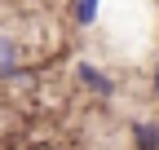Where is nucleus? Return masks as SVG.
Wrapping results in <instances>:
<instances>
[{
    "label": "nucleus",
    "mask_w": 159,
    "mask_h": 150,
    "mask_svg": "<svg viewBox=\"0 0 159 150\" xmlns=\"http://www.w3.org/2000/svg\"><path fill=\"white\" fill-rule=\"evenodd\" d=\"M93 18H97V0H75V22L93 27Z\"/></svg>",
    "instance_id": "nucleus-3"
},
{
    "label": "nucleus",
    "mask_w": 159,
    "mask_h": 150,
    "mask_svg": "<svg viewBox=\"0 0 159 150\" xmlns=\"http://www.w3.org/2000/svg\"><path fill=\"white\" fill-rule=\"evenodd\" d=\"M133 146L137 150H159V124H137L133 128Z\"/></svg>",
    "instance_id": "nucleus-2"
},
{
    "label": "nucleus",
    "mask_w": 159,
    "mask_h": 150,
    "mask_svg": "<svg viewBox=\"0 0 159 150\" xmlns=\"http://www.w3.org/2000/svg\"><path fill=\"white\" fill-rule=\"evenodd\" d=\"M155 88H159V71H155Z\"/></svg>",
    "instance_id": "nucleus-5"
},
{
    "label": "nucleus",
    "mask_w": 159,
    "mask_h": 150,
    "mask_svg": "<svg viewBox=\"0 0 159 150\" xmlns=\"http://www.w3.org/2000/svg\"><path fill=\"white\" fill-rule=\"evenodd\" d=\"M80 80H84V88H93L97 97H111V93H115V84H111V80H106V75L97 71L93 62H80Z\"/></svg>",
    "instance_id": "nucleus-1"
},
{
    "label": "nucleus",
    "mask_w": 159,
    "mask_h": 150,
    "mask_svg": "<svg viewBox=\"0 0 159 150\" xmlns=\"http://www.w3.org/2000/svg\"><path fill=\"white\" fill-rule=\"evenodd\" d=\"M13 66V44H0V71Z\"/></svg>",
    "instance_id": "nucleus-4"
}]
</instances>
